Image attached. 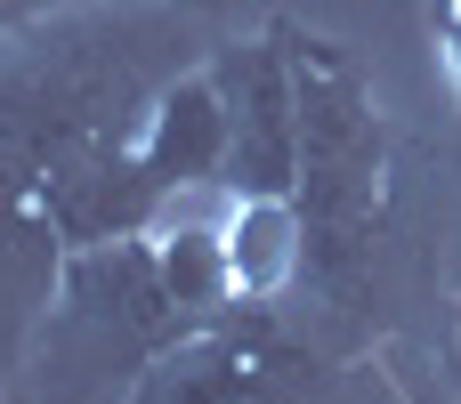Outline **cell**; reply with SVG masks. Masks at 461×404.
I'll use <instances>...</instances> for the list:
<instances>
[{
    "instance_id": "6da1fadb",
    "label": "cell",
    "mask_w": 461,
    "mask_h": 404,
    "mask_svg": "<svg viewBox=\"0 0 461 404\" xmlns=\"http://www.w3.org/2000/svg\"><path fill=\"white\" fill-rule=\"evenodd\" d=\"M203 65V16L170 0H73L0 40V162L32 186L97 146H130L146 105Z\"/></svg>"
},
{
    "instance_id": "7a4b0ae2",
    "label": "cell",
    "mask_w": 461,
    "mask_h": 404,
    "mask_svg": "<svg viewBox=\"0 0 461 404\" xmlns=\"http://www.w3.org/2000/svg\"><path fill=\"white\" fill-rule=\"evenodd\" d=\"M292 49V81H300V275L357 308L365 275H373V243H381V170H389V130L373 113V81L357 73V57L340 40H308L284 24Z\"/></svg>"
},
{
    "instance_id": "3957f363",
    "label": "cell",
    "mask_w": 461,
    "mask_h": 404,
    "mask_svg": "<svg viewBox=\"0 0 461 404\" xmlns=\"http://www.w3.org/2000/svg\"><path fill=\"white\" fill-rule=\"evenodd\" d=\"M194 332V316L170 308L146 235L130 243H97V251H65L57 267V300L32 324V404H130L146 364L162 348H178Z\"/></svg>"
},
{
    "instance_id": "277c9868",
    "label": "cell",
    "mask_w": 461,
    "mask_h": 404,
    "mask_svg": "<svg viewBox=\"0 0 461 404\" xmlns=\"http://www.w3.org/2000/svg\"><path fill=\"white\" fill-rule=\"evenodd\" d=\"M211 81L227 97V194H292L300 186V81L284 24L211 49Z\"/></svg>"
},
{
    "instance_id": "5b68a950",
    "label": "cell",
    "mask_w": 461,
    "mask_h": 404,
    "mask_svg": "<svg viewBox=\"0 0 461 404\" xmlns=\"http://www.w3.org/2000/svg\"><path fill=\"white\" fill-rule=\"evenodd\" d=\"M32 202H41V219L57 227L65 251H97V243L154 235L162 211H170V186L146 170V154H138V138H130V146H97V154L49 170V178L32 186Z\"/></svg>"
},
{
    "instance_id": "8992f818",
    "label": "cell",
    "mask_w": 461,
    "mask_h": 404,
    "mask_svg": "<svg viewBox=\"0 0 461 404\" xmlns=\"http://www.w3.org/2000/svg\"><path fill=\"white\" fill-rule=\"evenodd\" d=\"M57 267H65V243L41 219L32 178L0 162V373L32 348V324L57 300Z\"/></svg>"
},
{
    "instance_id": "52a82bcc",
    "label": "cell",
    "mask_w": 461,
    "mask_h": 404,
    "mask_svg": "<svg viewBox=\"0 0 461 404\" xmlns=\"http://www.w3.org/2000/svg\"><path fill=\"white\" fill-rule=\"evenodd\" d=\"M138 154H146V170H154L170 194H186V186H227V97H219L211 65L178 73V81L146 105Z\"/></svg>"
},
{
    "instance_id": "ba28073f",
    "label": "cell",
    "mask_w": 461,
    "mask_h": 404,
    "mask_svg": "<svg viewBox=\"0 0 461 404\" xmlns=\"http://www.w3.org/2000/svg\"><path fill=\"white\" fill-rule=\"evenodd\" d=\"M146 251H154V275H162V292H170V308L178 316H194V324H211V316H227L243 292H235V259H227V235L219 227H186V219H170L162 211V227L146 235Z\"/></svg>"
},
{
    "instance_id": "9c48e42d",
    "label": "cell",
    "mask_w": 461,
    "mask_h": 404,
    "mask_svg": "<svg viewBox=\"0 0 461 404\" xmlns=\"http://www.w3.org/2000/svg\"><path fill=\"white\" fill-rule=\"evenodd\" d=\"M227 259H235L243 300H276L300 275V211H292V194H243V211L227 227Z\"/></svg>"
},
{
    "instance_id": "30bf717a",
    "label": "cell",
    "mask_w": 461,
    "mask_h": 404,
    "mask_svg": "<svg viewBox=\"0 0 461 404\" xmlns=\"http://www.w3.org/2000/svg\"><path fill=\"white\" fill-rule=\"evenodd\" d=\"M57 8H73V0H0V40L24 32V24H41V16H57Z\"/></svg>"
},
{
    "instance_id": "8fae6325",
    "label": "cell",
    "mask_w": 461,
    "mask_h": 404,
    "mask_svg": "<svg viewBox=\"0 0 461 404\" xmlns=\"http://www.w3.org/2000/svg\"><path fill=\"white\" fill-rule=\"evenodd\" d=\"M170 8H194V16H219V0H170Z\"/></svg>"
}]
</instances>
